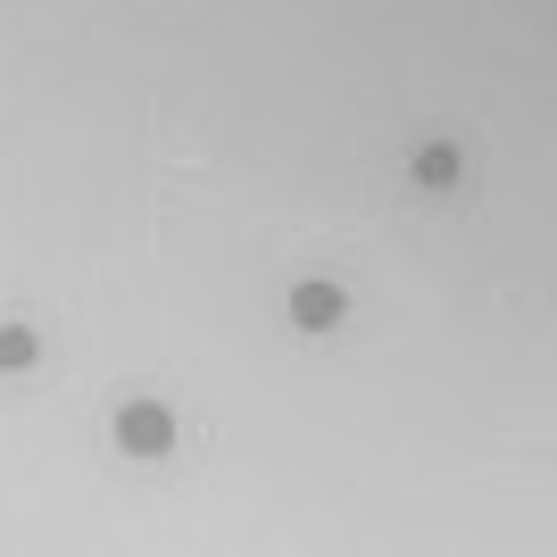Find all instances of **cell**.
Returning a JSON list of instances; mask_svg holds the SVG:
<instances>
[{"instance_id": "3957f363", "label": "cell", "mask_w": 557, "mask_h": 557, "mask_svg": "<svg viewBox=\"0 0 557 557\" xmlns=\"http://www.w3.org/2000/svg\"><path fill=\"white\" fill-rule=\"evenodd\" d=\"M417 184L424 191H458L466 184V159L449 150V141H424V150H417Z\"/></svg>"}, {"instance_id": "7a4b0ae2", "label": "cell", "mask_w": 557, "mask_h": 557, "mask_svg": "<svg viewBox=\"0 0 557 557\" xmlns=\"http://www.w3.org/2000/svg\"><path fill=\"white\" fill-rule=\"evenodd\" d=\"M342 292H333V283H300V292H292V325H300V333H333V325H342Z\"/></svg>"}, {"instance_id": "277c9868", "label": "cell", "mask_w": 557, "mask_h": 557, "mask_svg": "<svg viewBox=\"0 0 557 557\" xmlns=\"http://www.w3.org/2000/svg\"><path fill=\"white\" fill-rule=\"evenodd\" d=\"M42 358V342H34V325H0V374H25Z\"/></svg>"}, {"instance_id": "6da1fadb", "label": "cell", "mask_w": 557, "mask_h": 557, "mask_svg": "<svg viewBox=\"0 0 557 557\" xmlns=\"http://www.w3.org/2000/svg\"><path fill=\"white\" fill-rule=\"evenodd\" d=\"M116 442L134 449V458H166L175 449V408L166 399H125L116 408Z\"/></svg>"}]
</instances>
